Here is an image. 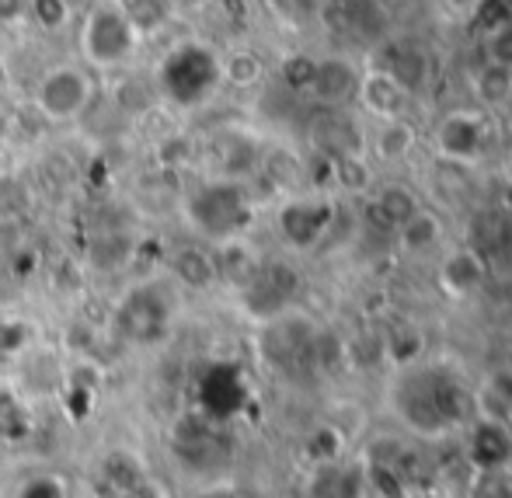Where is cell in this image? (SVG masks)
Segmentation results:
<instances>
[{
  "mask_svg": "<svg viewBox=\"0 0 512 498\" xmlns=\"http://www.w3.org/2000/svg\"><path fill=\"white\" fill-rule=\"evenodd\" d=\"M171 279L206 290V286H213V279H216V262L203 248H182L175 258H171Z\"/></svg>",
  "mask_w": 512,
  "mask_h": 498,
  "instance_id": "44dd1931",
  "label": "cell"
},
{
  "mask_svg": "<svg viewBox=\"0 0 512 498\" xmlns=\"http://www.w3.org/2000/svg\"><path fill=\"white\" fill-rule=\"evenodd\" d=\"M14 498H67V485L56 474H32L14 488Z\"/></svg>",
  "mask_w": 512,
  "mask_h": 498,
  "instance_id": "f1b7e54d",
  "label": "cell"
},
{
  "mask_svg": "<svg viewBox=\"0 0 512 498\" xmlns=\"http://www.w3.org/2000/svg\"><path fill=\"white\" fill-rule=\"evenodd\" d=\"M359 81H363V70L352 60H345V56H324V60L314 63V77L307 84V95L321 108H349L356 105Z\"/></svg>",
  "mask_w": 512,
  "mask_h": 498,
  "instance_id": "7c38bea8",
  "label": "cell"
},
{
  "mask_svg": "<svg viewBox=\"0 0 512 498\" xmlns=\"http://www.w3.org/2000/svg\"><path fill=\"white\" fill-rule=\"evenodd\" d=\"M223 63V81L237 84V88H251L255 81H262V60L248 49H237L230 56H220Z\"/></svg>",
  "mask_w": 512,
  "mask_h": 498,
  "instance_id": "d4e9b609",
  "label": "cell"
},
{
  "mask_svg": "<svg viewBox=\"0 0 512 498\" xmlns=\"http://www.w3.org/2000/svg\"><path fill=\"white\" fill-rule=\"evenodd\" d=\"M300 290V276L286 262H255L241 279V303L258 324L276 314L293 310V297Z\"/></svg>",
  "mask_w": 512,
  "mask_h": 498,
  "instance_id": "52a82bcc",
  "label": "cell"
},
{
  "mask_svg": "<svg viewBox=\"0 0 512 498\" xmlns=\"http://www.w3.org/2000/svg\"><path fill=\"white\" fill-rule=\"evenodd\" d=\"M28 0H0V21H18L25 18Z\"/></svg>",
  "mask_w": 512,
  "mask_h": 498,
  "instance_id": "4dcf8cb0",
  "label": "cell"
},
{
  "mask_svg": "<svg viewBox=\"0 0 512 498\" xmlns=\"http://www.w3.org/2000/svg\"><path fill=\"white\" fill-rule=\"evenodd\" d=\"M377 70H384L387 77H394V81L415 98L418 91L429 84L432 60L425 49L415 46V42H391V46L384 49V67H377Z\"/></svg>",
  "mask_w": 512,
  "mask_h": 498,
  "instance_id": "9a60e30c",
  "label": "cell"
},
{
  "mask_svg": "<svg viewBox=\"0 0 512 498\" xmlns=\"http://www.w3.org/2000/svg\"><path fill=\"white\" fill-rule=\"evenodd\" d=\"M335 164V182L342 189H352V192H370L377 185V175H373V164L366 161L363 154H349V157H338Z\"/></svg>",
  "mask_w": 512,
  "mask_h": 498,
  "instance_id": "cb8c5ba5",
  "label": "cell"
},
{
  "mask_svg": "<svg viewBox=\"0 0 512 498\" xmlns=\"http://www.w3.org/2000/svg\"><path fill=\"white\" fill-rule=\"evenodd\" d=\"M391 401L394 415L405 422L415 436L443 439L450 432L464 429L474 415V394L467 391L464 377L446 363H429L415 359L398 370L391 380Z\"/></svg>",
  "mask_w": 512,
  "mask_h": 498,
  "instance_id": "6da1fadb",
  "label": "cell"
},
{
  "mask_svg": "<svg viewBox=\"0 0 512 498\" xmlns=\"http://www.w3.org/2000/svg\"><path fill=\"white\" fill-rule=\"evenodd\" d=\"M415 143H418V129L408 122V115L377 122V129L366 136V150H370V154L377 157V161H384V164L405 161L411 150H415Z\"/></svg>",
  "mask_w": 512,
  "mask_h": 498,
  "instance_id": "e0dca14e",
  "label": "cell"
},
{
  "mask_svg": "<svg viewBox=\"0 0 512 498\" xmlns=\"http://www.w3.org/2000/svg\"><path fill=\"white\" fill-rule=\"evenodd\" d=\"M373 209L384 216L387 227L398 230L401 223H405L408 216L415 213V209H422V206H418L415 192H411L408 185H380V189L373 192Z\"/></svg>",
  "mask_w": 512,
  "mask_h": 498,
  "instance_id": "7402d4cb",
  "label": "cell"
},
{
  "mask_svg": "<svg viewBox=\"0 0 512 498\" xmlns=\"http://www.w3.org/2000/svg\"><path fill=\"white\" fill-rule=\"evenodd\" d=\"M269 7L286 21V25L304 28L324 14V0H269Z\"/></svg>",
  "mask_w": 512,
  "mask_h": 498,
  "instance_id": "83f0119b",
  "label": "cell"
},
{
  "mask_svg": "<svg viewBox=\"0 0 512 498\" xmlns=\"http://www.w3.org/2000/svg\"><path fill=\"white\" fill-rule=\"evenodd\" d=\"M446 4H450V11L464 14V18H471V11L481 4V0H446Z\"/></svg>",
  "mask_w": 512,
  "mask_h": 498,
  "instance_id": "1f68e13d",
  "label": "cell"
},
{
  "mask_svg": "<svg viewBox=\"0 0 512 498\" xmlns=\"http://www.w3.org/2000/svg\"><path fill=\"white\" fill-rule=\"evenodd\" d=\"M474 91L485 105H502L512 98V67L499 60H488L485 67L474 74Z\"/></svg>",
  "mask_w": 512,
  "mask_h": 498,
  "instance_id": "603a6c76",
  "label": "cell"
},
{
  "mask_svg": "<svg viewBox=\"0 0 512 498\" xmlns=\"http://www.w3.org/2000/svg\"><path fill=\"white\" fill-rule=\"evenodd\" d=\"M488 136H492V126H488V115L478 112V108H457V112H446L443 119L432 129V147L439 150V157L457 164H471L478 161L488 150Z\"/></svg>",
  "mask_w": 512,
  "mask_h": 498,
  "instance_id": "30bf717a",
  "label": "cell"
},
{
  "mask_svg": "<svg viewBox=\"0 0 512 498\" xmlns=\"http://www.w3.org/2000/svg\"><path fill=\"white\" fill-rule=\"evenodd\" d=\"M394 234H398V244L405 255L422 258L439 251V244H443V220L436 213H429V209H415Z\"/></svg>",
  "mask_w": 512,
  "mask_h": 498,
  "instance_id": "ac0fdd59",
  "label": "cell"
},
{
  "mask_svg": "<svg viewBox=\"0 0 512 498\" xmlns=\"http://www.w3.org/2000/svg\"><path fill=\"white\" fill-rule=\"evenodd\" d=\"M136 42H140V35L133 32V25L126 21V14H122V7L115 0H98L84 14L81 32H77L81 60L98 70L122 67L136 53Z\"/></svg>",
  "mask_w": 512,
  "mask_h": 498,
  "instance_id": "5b68a950",
  "label": "cell"
},
{
  "mask_svg": "<svg viewBox=\"0 0 512 498\" xmlns=\"http://www.w3.org/2000/svg\"><path fill=\"white\" fill-rule=\"evenodd\" d=\"M25 14L42 32H60L70 21V0H28Z\"/></svg>",
  "mask_w": 512,
  "mask_h": 498,
  "instance_id": "484cf974",
  "label": "cell"
},
{
  "mask_svg": "<svg viewBox=\"0 0 512 498\" xmlns=\"http://www.w3.org/2000/svg\"><path fill=\"white\" fill-rule=\"evenodd\" d=\"M474 408L488 422H499L512 429V370H499L485 380L478 394H474Z\"/></svg>",
  "mask_w": 512,
  "mask_h": 498,
  "instance_id": "d6986e66",
  "label": "cell"
},
{
  "mask_svg": "<svg viewBox=\"0 0 512 498\" xmlns=\"http://www.w3.org/2000/svg\"><path fill=\"white\" fill-rule=\"evenodd\" d=\"M14 345H21V328L0 314V349L7 352V349H14Z\"/></svg>",
  "mask_w": 512,
  "mask_h": 498,
  "instance_id": "f546056e",
  "label": "cell"
},
{
  "mask_svg": "<svg viewBox=\"0 0 512 498\" xmlns=\"http://www.w3.org/2000/svg\"><path fill=\"white\" fill-rule=\"evenodd\" d=\"M408 101H411L408 91L401 88L394 77H387L384 70H370V74H363V81H359L356 105L366 108L377 122L401 119V115L408 112Z\"/></svg>",
  "mask_w": 512,
  "mask_h": 498,
  "instance_id": "5bb4252c",
  "label": "cell"
},
{
  "mask_svg": "<svg viewBox=\"0 0 512 498\" xmlns=\"http://www.w3.org/2000/svg\"><path fill=\"white\" fill-rule=\"evenodd\" d=\"M126 14V21L133 25V32L140 35H157L175 21L178 0H115Z\"/></svg>",
  "mask_w": 512,
  "mask_h": 498,
  "instance_id": "ffe728a7",
  "label": "cell"
},
{
  "mask_svg": "<svg viewBox=\"0 0 512 498\" xmlns=\"http://www.w3.org/2000/svg\"><path fill=\"white\" fill-rule=\"evenodd\" d=\"M317 349H321V335H317L314 324H310L307 317H300L297 310H286V314H276V317H269V321H262L258 352H262V359L276 373L307 370L317 359Z\"/></svg>",
  "mask_w": 512,
  "mask_h": 498,
  "instance_id": "8992f818",
  "label": "cell"
},
{
  "mask_svg": "<svg viewBox=\"0 0 512 498\" xmlns=\"http://www.w3.org/2000/svg\"><path fill=\"white\" fill-rule=\"evenodd\" d=\"M91 77L81 67H49L35 84V108L46 115L49 122H74L88 112L91 105Z\"/></svg>",
  "mask_w": 512,
  "mask_h": 498,
  "instance_id": "9c48e42d",
  "label": "cell"
},
{
  "mask_svg": "<svg viewBox=\"0 0 512 498\" xmlns=\"http://www.w3.org/2000/svg\"><path fill=\"white\" fill-rule=\"evenodd\" d=\"M185 220L203 241L234 244L255 220V202L237 178H209L185 199Z\"/></svg>",
  "mask_w": 512,
  "mask_h": 498,
  "instance_id": "7a4b0ae2",
  "label": "cell"
},
{
  "mask_svg": "<svg viewBox=\"0 0 512 498\" xmlns=\"http://www.w3.org/2000/svg\"><path fill=\"white\" fill-rule=\"evenodd\" d=\"M4 136H7V122H4V115H0V143H4Z\"/></svg>",
  "mask_w": 512,
  "mask_h": 498,
  "instance_id": "d6a6232c",
  "label": "cell"
},
{
  "mask_svg": "<svg viewBox=\"0 0 512 498\" xmlns=\"http://www.w3.org/2000/svg\"><path fill=\"white\" fill-rule=\"evenodd\" d=\"M223 84V63L213 46L199 39H185L164 53L157 67V88L164 101L175 108H199L220 91Z\"/></svg>",
  "mask_w": 512,
  "mask_h": 498,
  "instance_id": "3957f363",
  "label": "cell"
},
{
  "mask_svg": "<svg viewBox=\"0 0 512 498\" xmlns=\"http://www.w3.org/2000/svg\"><path fill=\"white\" fill-rule=\"evenodd\" d=\"M178 310L175 279H147L122 293L115 303V335L129 345H157L168 338Z\"/></svg>",
  "mask_w": 512,
  "mask_h": 498,
  "instance_id": "277c9868",
  "label": "cell"
},
{
  "mask_svg": "<svg viewBox=\"0 0 512 498\" xmlns=\"http://www.w3.org/2000/svg\"><path fill=\"white\" fill-rule=\"evenodd\" d=\"M499 4L506 7V11H509V18H512V0H499Z\"/></svg>",
  "mask_w": 512,
  "mask_h": 498,
  "instance_id": "836d02e7",
  "label": "cell"
},
{
  "mask_svg": "<svg viewBox=\"0 0 512 498\" xmlns=\"http://www.w3.org/2000/svg\"><path fill=\"white\" fill-rule=\"evenodd\" d=\"M467 457L481 474L506 471L512 464V429L488 422V418L471 422V429H467Z\"/></svg>",
  "mask_w": 512,
  "mask_h": 498,
  "instance_id": "4fadbf2b",
  "label": "cell"
},
{
  "mask_svg": "<svg viewBox=\"0 0 512 498\" xmlns=\"http://www.w3.org/2000/svg\"><path fill=\"white\" fill-rule=\"evenodd\" d=\"M314 56L307 53H293L283 60V67H279V77H283V88L293 91V95H307V84L310 77H314Z\"/></svg>",
  "mask_w": 512,
  "mask_h": 498,
  "instance_id": "4316f807",
  "label": "cell"
},
{
  "mask_svg": "<svg viewBox=\"0 0 512 498\" xmlns=\"http://www.w3.org/2000/svg\"><path fill=\"white\" fill-rule=\"evenodd\" d=\"M307 136L328 161H338V157H349V154H363V143H366L363 126L352 119L349 108H321V112L310 119Z\"/></svg>",
  "mask_w": 512,
  "mask_h": 498,
  "instance_id": "8fae6325",
  "label": "cell"
},
{
  "mask_svg": "<svg viewBox=\"0 0 512 498\" xmlns=\"http://www.w3.org/2000/svg\"><path fill=\"white\" fill-rule=\"evenodd\" d=\"M338 220V206L331 196H293L279 206L276 213V230L279 237L286 241V248L293 251H314L324 237L331 234Z\"/></svg>",
  "mask_w": 512,
  "mask_h": 498,
  "instance_id": "ba28073f",
  "label": "cell"
},
{
  "mask_svg": "<svg viewBox=\"0 0 512 498\" xmlns=\"http://www.w3.org/2000/svg\"><path fill=\"white\" fill-rule=\"evenodd\" d=\"M485 258L474 248H457L446 251L439 258V286L453 297H471L481 283H485Z\"/></svg>",
  "mask_w": 512,
  "mask_h": 498,
  "instance_id": "2e32d148",
  "label": "cell"
}]
</instances>
